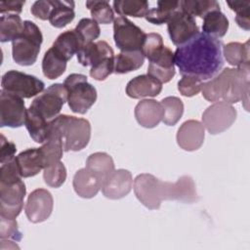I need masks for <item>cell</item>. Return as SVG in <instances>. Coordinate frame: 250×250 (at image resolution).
Instances as JSON below:
<instances>
[{
    "instance_id": "15",
    "label": "cell",
    "mask_w": 250,
    "mask_h": 250,
    "mask_svg": "<svg viewBox=\"0 0 250 250\" xmlns=\"http://www.w3.org/2000/svg\"><path fill=\"white\" fill-rule=\"evenodd\" d=\"M133 188V177L125 169L114 170L104 183L101 189L103 194L109 199H120L129 194Z\"/></svg>"
},
{
    "instance_id": "3",
    "label": "cell",
    "mask_w": 250,
    "mask_h": 250,
    "mask_svg": "<svg viewBox=\"0 0 250 250\" xmlns=\"http://www.w3.org/2000/svg\"><path fill=\"white\" fill-rule=\"evenodd\" d=\"M21 178L16 158L1 164L0 216L16 219L22 210L26 188Z\"/></svg>"
},
{
    "instance_id": "43",
    "label": "cell",
    "mask_w": 250,
    "mask_h": 250,
    "mask_svg": "<svg viewBox=\"0 0 250 250\" xmlns=\"http://www.w3.org/2000/svg\"><path fill=\"white\" fill-rule=\"evenodd\" d=\"M22 237L16 219L0 216V238L20 241Z\"/></svg>"
},
{
    "instance_id": "26",
    "label": "cell",
    "mask_w": 250,
    "mask_h": 250,
    "mask_svg": "<svg viewBox=\"0 0 250 250\" xmlns=\"http://www.w3.org/2000/svg\"><path fill=\"white\" fill-rule=\"evenodd\" d=\"M53 10L49 17V21L52 26L62 28L70 23L74 17V2L65 0L53 1Z\"/></svg>"
},
{
    "instance_id": "10",
    "label": "cell",
    "mask_w": 250,
    "mask_h": 250,
    "mask_svg": "<svg viewBox=\"0 0 250 250\" xmlns=\"http://www.w3.org/2000/svg\"><path fill=\"white\" fill-rule=\"evenodd\" d=\"M146 33L126 17H117L113 21V38L121 52L141 51Z\"/></svg>"
},
{
    "instance_id": "47",
    "label": "cell",
    "mask_w": 250,
    "mask_h": 250,
    "mask_svg": "<svg viewBox=\"0 0 250 250\" xmlns=\"http://www.w3.org/2000/svg\"><path fill=\"white\" fill-rule=\"evenodd\" d=\"M24 1H2L0 3V13L1 15L7 14H17L19 15L22 11Z\"/></svg>"
},
{
    "instance_id": "34",
    "label": "cell",
    "mask_w": 250,
    "mask_h": 250,
    "mask_svg": "<svg viewBox=\"0 0 250 250\" xmlns=\"http://www.w3.org/2000/svg\"><path fill=\"white\" fill-rule=\"evenodd\" d=\"M163 107L162 121L168 126H174L182 118L184 113V104L177 97H166L160 102Z\"/></svg>"
},
{
    "instance_id": "2",
    "label": "cell",
    "mask_w": 250,
    "mask_h": 250,
    "mask_svg": "<svg viewBox=\"0 0 250 250\" xmlns=\"http://www.w3.org/2000/svg\"><path fill=\"white\" fill-rule=\"evenodd\" d=\"M249 77V63H243L236 68H224L218 75L203 84L202 96L209 102L223 101L230 104L242 101L245 109L248 110Z\"/></svg>"
},
{
    "instance_id": "19",
    "label": "cell",
    "mask_w": 250,
    "mask_h": 250,
    "mask_svg": "<svg viewBox=\"0 0 250 250\" xmlns=\"http://www.w3.org/2000/svg\"><path fill=\"white\" fill-rule=\"evenodd\" d=\"M162 91V83L148 74L138 75L127 83L126 94L132 99L156 97Z\"/></svg>"
},
{
    "instance_id": "40",
    "label": "cell",
    "mask_w": 250,
    "mask_h": 250,
    "mask_svg": "<svg viewBox=\"0 0 250 250\" xmlns=\"http://www.w3.org/2000/svg\"><path fill=\"white\" fill-rule=\"evenodd\" d=\"M163 39L162 36L158 33H147L146 34L143 46H142V53L148 61L155 58L157 55L161 53L163 50Z\"/></svg>"
},
{
    "instance_id": "14",
    "label": "cell",
    "mask_w": 250,
    "mask_h": 250,
    "mask_svg": "<svg viewBox=\"0 0 250 250\" xmlns=\"http://www.w3.org/2000/svg\"><path fill=\"white\" fill-rule=\"evenodd\" d=\"M53 207L54 200L51 192L45 188H37L28 195L24 211L28 221L37 224L51 216Z\"/></svg>"
},
{
    "instance_id": "8",
    "label": "cell",
    "mask_w": 250,
    "mask_h": 250,
    "mask_svg": "<svg viewBox=\"0 0 250 250\" xmlns=\"http://www.w3.org/2000/svg\"><path fill=\"white\" fill-rule=\"evenodd\" d=\"M2 90L15 94L21 98L29 99L44 90V82L34 75L18 70H9L1 80Z\"/></svg>"
},
{
    "instance_id": "23",
    "label": "cell",
    "mask_w": 250,
    "mask_h": 250,
    "mask_svg": "<svg viewBox=\"0 0 250 250\" xmlns=\"http://www.w3.org/2000/svg\"><path fill=\"white\" fill-rule=\"evenodd\" d=\"M15 158H16L21 176L22 178L33 177L37 175L42 169H44L39 147L27 148L21 151Z\"/></svg>"
},
{
    "instance_id": "32",
    "label": "cell",
    "mask_w": 250,
    "mask_h": 250,
    "mask_svg": "<svg viewBox=\"0 0 250 250\" xmlns=\"http://www.w3.org/2000/svg\"><path fill=\"white\" fill-rule=\"evenodd\" d=\"M114 11L120 17H146L148 11V2L144 0H119L113 2Z\"/></svg>"
},
{
    "instance_id": "29",
    "label": "cell",
    "mask_w": 250,
    "mask_h": 250,
    "mask_svg": "<svg viewBox=\"0 0 250 250\" xmlns=\"http://www.w3.org/2000/svg\"><path fill=\"white\" fill-rule=\"evenodd\" d=\"M24 28V21L17 14H6L0 18V41H14Z\"/></svg>"
},
{
    "instance_id": "31",
    "label": "cell",
    "mask_w": 250,
    "mask_h": 250,
    "mask_svg": "<svg viewBox=\"0 0 250 250\" xmlns=\"http://www.w3.org/2000/svg\"><path fill=\"white\" fill-rule=\"evenodd\" d=\"M223 57L233 66L249 63V41L245 43L229 42L223 46Z\"/></svg>"
},
{
    "instance_id": "42",
    "label": "cell",
    "mask_w": 250,
    "mask_h": 250,
    "mask_svg": "<svg viewBox=\"0 0 250 250\" xmlns=\"http://www.w3.org/2000/svg\"><path fill=\"white\" fill-rule=\"evenodd\" d=\"M203 84V81L195 76L183 75L178 82V90L185 97H192L201 91Z\"/></svg>"
},
{
    "instance_id": "36",
    "label": "cell",
    "mask_w": 250,
    "mask_h": 250,
    "mask_svg": "<svg viewBox=\"0 0 250 250\" xmlns=\"http://www.w3.org/2000/svg\"><path fill=\"white\" fill-rule=\"evenodd\" d=\"M181 2V9L191 17L204 18L208 13L221 10L220 4L215 0H184Z\"/></svg>"
},
{
    "instance_id": "25",
    "label": "cell",
    "mask_w": 250,
    "mask_h": 250,
    "mask_svg": "<svg viewBox=\"0 0 250 250\" xmlns=\"http://www.w3.org/2000/svg\"><path fill=\"white\" fill-rule=\"evenodd\" d=\"M49 122L31 106L26 109L24 125L34 142L43 144L47 140Z\"/></svg>"
},
{
    "instance_id": "33",
    "label": "cell",
    "mask_w": 250,
    "mask_h": 250,
    "mask_svg": "<svg viewBox=\"0 0 250 250\" xmlns=\"http://www.w3.org/2000/svg\"><path fill=\"white\" fill-rule=\"evenodd\" d=\"M66 62L62 58H60L52 48H50L44 55L42 60V70L43 74L53 80L61 75L65 71Z\"/></svg>"
},
{
    "instance_id": "27",
    "label": "cell",
    "mask_w": 250,
    "mask_h": 250,
    "mask_svg": "<svg viewBox=\"0 0 250 250\" xmlns=\"http://www.w3.org/2000/svg\"><path fill=\"white\" fill-rule=\"evenodd\" d=\"M181 9L180 1H167L159 0L157 1V7L148 9L146 20L152 24H163L167 23L168 21L172 18L175 12Z\"/></svg>"
},
{
    "instance_id": "17",
    "label": "cell",
    "mask_w": 250,
    "mask_h": 250,
    "mask_svg": "<svg viewBox=\"0 0 250 250\" xmlns=\"http://www.w3.org/2000/svg\"><path fill=\"white\" fill-rule=\"evenodd\" d=\"M148 62L147 74L159 82L167 83L175 76L174 53L170 48L164 46L161 53Z\"/></svg>"
},
{
    "instance_id": "46",
    "label": "cell",
    "mask_w": 250,
    "mask_h": 250,
    "mask_svg": "<svg viewBox=\"0 0 250 250\" xmlns=\"http://www.w3.org/2000/svg\"><path fill=\"white\" fill-rule=\"evenodd\" d=\"M17 151L16 145L13 142L8 141L4 135H1L0 142V162L4 164L6 162L11 161L15 158V153Z\"/></svg>"
},
{
    "instance_id": "6",
    "label": "cell",
    "mask_w": 250,
    "mask_h": 250,
    "mask_svg": "<svg viewBox=\"0 0 250 250\" xmlns=\"http://www.w3.org/2000/svg\"><path fill=\"white\" fill-rule=\"evenodd\" d=\"M43 35L40 28L30 21H24L21 34L12 42L13 60L20 65H32L38 57Z\"/></svg>"
},
{
    "instance_id": "28",
    "label": "cell",
    "mask_w": 250,
    "mask_h": 250,
    "mask_svg": "<svg viewBox=\"0 0 250 250\" xmlns=\"http://www.w3.org/2000/svg\"><path fill=\"white\" fill-rule=\"evenodd\" d=\"M229 29V20L221 12V10H215L208 13L203 18L202 32L214 37L221 38L226 35Z\"/></svg>"
},
{
    "instance_id": "16",
    "label": "cell",
    "mask_w": 250,
    "mask_h": 250,
    "mask_svg": "<svg viewBox=\"0 0 250 250\" xmlns=\"http://www.w3.org/2000/svg\"><path fill=\"white\" fill-rule=\"evenodd\" d=\"M204 126L197 120L185 121L177 132V143L181 148L187 151H194L200 148L204 142Z\"/></svg>"
},
{
    "instance_id": "12",
    "label": "cell",
    "mask_w": 250,
    "mask_h": 250,
    "mask_svg": "<svg viewBox=\"0 0 250 250\" xmlns=\"http://www.w3.org/2000/svg\"><path fill=\"white\" fill-rule=\"evenodd\" d=\"M26 108L22 98L1 90L0 126L19 128L24 124Z\"/></svg>"
},
{
    "instance_id": "9",
    "label": "cell",
    "mask_w": 250,
    "mask_h": 250,
    "mask_svg": "<svg viewBox=\"0 0 250 250\" xmlns=\"http://www.w3.org/2000/svg\"><path fill=\"white\" fill-rule=\"evenodd\" d=\"M67 102V92L63 84L56 83L49 86L42 94L36 97L30 106L40 113L47 121L60 115V111Z\"/></svg>"
},
{
    "instance_id": "39",
    "label": "cell",
    "mask_w": 250,
    "mask_h": 250,
    "mask_svg": "<svg viewBox=\"0 0 250 250\" xmlns=\"http://www.w3.org/2000/svg\"><path fill=\"white\" fill-rule=\"evenodd\" d=\"M74 29L81 37L84 45L94 42V40L97 39L101 33L99 23L95 21L93 19L88 18L80 20V21L77 23Z\"/></svg>"
},
{
    "instance_id": "13",
    "label": "cell",
    "mask_w": 250,
    "mask_h": 250,
    "mask_svg": "<svg viewBox=\"0 0 250 250\" xmlns=\"http://www.w3.org/2000/svg\"><path fill=\"white\" fill-rule=\"evenodd\" d=\"M167 30L171 41L176 46H181L199 32L193 17L182 9L174 13L167 22Z\"/></svg>"
},
{
    "instance_id": "37",
    "label": "cell",
    "mask_w": 250,
    "mask_h": 250,
    "mask_svg": "<svg viewBox=\"0 0 250 250\" xmlns=\"http://www.w3.org/2000/svg\"><path fill=\"white\" fill-rule=\"evenodd\" d=\"M86 7L90 10L92 19L98 23L108 24L114 21L113 10L107 1H86Z\"/></svg>"
},
{
    "instance_id": "20",
    "label": "cell",
    "mask_w": 250,
    "mask_h": 250,
    "mask_svg": "<svg viewBox=\"0 0 250 250\" xmlns=\"http://www.w3.org/2000/svg\"><path fill=\"white\" fill-rule=\"evenodd\" d=\"M135 117L137 122L145 128L156 127L163 118V107L155 100H143L135 107Z\"/></svg>"
},
{
    "instance_id": "41",
    "label": "cell",
    "mask_w": 250,
    "mask_h": 250,
    "mask_svg": "<svg viewBox=\"0 0 250 250\" xmlns=\"http://www.w3.org/2000/svg\"><path fill=\"white\" fill-rule=\"evenodd\" d=\"M229 7L236 13L235 21L244 30L250 29V2L228 1Z\"/></svg>"
},
{
    "instance_id": "1",
    "label": "cell",
    "mask_w": 250,
    "mask_h": 250,
    "mask_svg": "<svg viewBox=\"0 0 250 250\" xmlns=\"http://www.w3.org/2000/svg\"><path fill=\"white\" fill-rule=\"evenodd\" d=\"M223 42L198 32L174 53V62L182 75L195 76L202 81L218 75L224 66Z\"/></svg>"
},
{
    "instance_id": "4",
    "label": "cell",
    "mask_w": 250,
    "mask_h": 250,
    "mask_svg": "<svg viewBox=\"0 0 250 250\" xmlns=\"http://www.w3.org/2000/svg\"><path fill=\"white\" fill-rule=\"evenodd\" d=\"M49 130L62 139L64 151H78L86 147L91 138V125L85 118L60 114L49 122Z\"/></svg>"
},
{
    "instance_id": "22",
    "label": "cell",
    "mask_w": 250,
    "mask_h": 250,
    "mask_svg": "<svg viewBox=\"0 0 250 250\" xmlns=\"http://www.w3.org/2000/svg\"><path fill=\"white\" fill-rule=\"evenodd\" d=\"M73 188L82 198H92L97 195L102 188L101 182L86 168L79 169L73 177Z\"/></svg>"
},
{
    "instance_id": "21",
    "label": "cell",
    "mask_w": 250,
    "mask_h": 250,
    "mask_svg": "<svg viewBox=\"0 0 250 250\" xmlns=\"http://www.w3.org/2000/svg\"><path fill=\"white\" fill-rule=\"evenodd\" d=\"M83 46L84 43L79 34L75 29H71L61 33L51 48L60 58L68 62Z\"/></svg>"
},
{
    "instance_id": "18",
    "label": "cell",
    "mask_w": 250,
    "mask_h": 250,
    "mask_svg": "<svg viewBox=\"0 0 250 250\" xmlns=\"http://www.w3.org/2000/svg\"><path fill=\"white\" fill-rule=\"evenodd\" d=\"M77 61L83 66H96L108 58H113V49L104 40L84 45L76 54Z\"/></svg>"
},
{
    "instance_id": "30",
    "label": "cell",
    "mask_w": 250,
    "mask_h": 250,
    "mask_svg": "<svg viewBox=\"0 0 250 250\" xmlns=\"http://www.w3.org/2000/svg\"><path fill=\"white\" fill-rule=\"evenodd\" d=\"M145 62L142 51L120 52L114 58V73L124 74L139 69Z\"/></svg>"
},
{
    "instance_id": "5",
    "label": "cell",
    "mask_w": 250,
    "mask_h": 250,
    "mask_svg": "<svg viewBox=\"0 0 250 250\" xmlns=\"http://www.w3.org/2000/svg\"><path fill=\"white\" fill-rule=\"evenodd\" d=\"M133 188L138 200L150 210L159 209L163 200H174V183L164 182L151 174L138 175L133 183Z\"/></svg>"
},
{
    "instance_id": "45",
    "label": "cell",
    "mask_w": 250,
    "mask_h": 250,
    "mask_svg": "<svg viewBox=\"0 0 250 250\" xmlns=\"http://www.w3.org/2000/svg\"><path fill=\"white\" fill-rule=\"evenodd\" d=\"M53 1L51 0H39L33 3L30 8L31 14L42 21L49 20L51 12L53 10Z\"/></svg>"
},
{
    "instance_id": "38",
    "label": "cell",
    "mask_w": 250,
    "mask_h": 250,
    "mask_svg": "<svg viewBox=\"0 0 250 250\" xmlns=\"http://www.w3.org/2000/svg\"><path fill=\"white\" fill-rule=\"evenodd\" d=\"M43 179L47 186L51 188H60L65 182L66 169L62 162L58 161L44 168Z\"/></svg>"
},
{
    "instance_id": "11",
    "label": "cell",
    "mask_w": 250,
    "mask_h": 250,
    "mask_svg": "<svg viewBox=\"0 0 250 250\" xmlns=\"http://www.w3.org/2000/svg\"><path fill=\"white\" fill-rule=\"evenodd\" d=\"M236 109L226 102H216L202 113V125L211 135L228 130L236 119Z\"/></svg>"
},
{
    "instance_id": "24",
    "label": "cell",
    "mask_w": 250,
    "mask_h": 250,
    "mask_svg": "<svg viewBox=\"0 0 250 250\" xmlns=\"http://www.w3.org/2000/svg\"><path fill=\"white\" fill-rule=\"evenodd\" d=\"M85 168L98 178L102 186L115 170L112 157L105 152H95L89 155Z\"/></svg>"
},
{
    "instance_id": "7",
    "label": "cell",
    "mask_w": 250,
    "mask_h": 250,
    "mask_svg": "<svg viewBox=\"0 0 250 250\" xmlns=\"http://www.w3.org/2000/svg\"><path fill=\"white\" fill-rule=\"evenodd\" d=\"M63 85L67 92L68 106L73 112L84 114L95 104L97 90L88 83L86 75L72 73L65 78Z\"/></svg>"
},
{
    "instance_id": "35",
    "label": "cell",
    "mask_w": 250,
    "mask_h": 250,
    "mask_svg": "<svg viewBox=\"0 0 250 250\" xmlns=\"http://www.w3.org/2000/svg\"><path fill=\"white\" fill-rule=\"evenodd\" d=\"M175 196L174 200L184 203H193L198 200V195L195 188V184L191 177L182 176L174 183Z\"/></svg>"
},
{
    "instance_id": "44",
    "label": "cell",
    "mask_w": 250,
    "mask_h": 250,
    "mask_svg": "<svg viewBox=\"0 0 250 250\" xmlns=\"http://www.w3.org/2000/svg\"><path fill=\"white\" fill-rule=\"evenodd\" d=\"M114 58H108L102 63L91 67L90 76L98 81L105 80L114 71Z\"/></svg>"
}]
</instances>
